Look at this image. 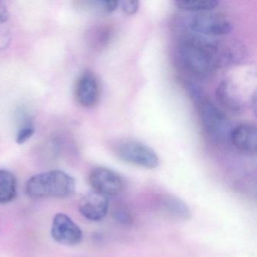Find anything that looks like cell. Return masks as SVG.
Masks as SVG:
<instances>
[{"mask_svg": "<svg viewBox=\"0 0 257 257\" xmlns=\"http://www.w3.org/2000/svg\"><path fill=\"white\" fill-rule=\"evenodd\" d=\"M232 46L210 37L189 34L179 43V59L189 73L204 77L213 73L218 67L232 61Z\"/></svg>", "mask_w": 257, "mask_h": 257, "instance_id": "6da1fadb", "label": "cell"}, {"mask_svg": "<svg viewBox=\"0 0 257 257\" xmlns=\"http://www.w3.org/2000/svg\"><path fill=\"white\" fill-rule=\"evenodd\" d=\"M74 179L61 171L36 174L26 184V192L32 198H64L75 192Z\"/></svg>", "mask_w": 257, "mask_h": 257, "instance_id": "7a4b0ae2", "label": "cell"}, {"mask_svg": "<svg viewBox=\"0 0 257 257\" xmlns=\"http://www.w3.org/2000/svg\"><path fill=\"white\" fill-rule=\"evenodd\" d=\"M199 102L200 118L207 135L216 142L229 140L232 127L225 114L209 100L201 99Z\"/></svg>", "mask_w": 257, "mask_h": 257, "instance_id": "3957f363", "label": "cell"}, {"mask_svg": "<svg viewBox=\"0 0 257 257\" xmlns=\"http://www.w3.org/2000/svg\"><path fill=\"white\" fill-rule=\"evenodd\" d=\"M189 28L193 34L210 38L228 35L232 29L225 16L212 11L195 13L189 19Z\"/></svg>", "mask_w": 257, "mask_h": 257, "instance_id": "277c9868", "label": "cell"}, {"mask_svg": "<svg viewBox=\"0 0 257 257\" xmlns=\"http://www.w3.org/2000/svg\"><path fill=\"white\" fill-rule=\"evenodd\" d=\"M117 154L124 162L147 169H154L159 165V156L156 152L138 141H128L120 144Z\"/></svg>", "mask_w": 257, "mask_h": 257, "instance_id": "5b68a950", "label": "cell"}, {"mask_svg": "<svg viewBox=\"0 0 257 257\" xmlns=\"http://www.w3.org/2000/svg\"><path fill=\"white\" fill-rule=\"evenodd\" d=\"M90 185L94 192L106 196L116 195L122 192L124 181L119 174L105 167H96L88 177Z\"/></svg>", "mask_w": 257, "mask_h": 257, "instance_id": "8992f818", "label": "cell"}, {"mask_svg": "<svg viewBox=\"0 0 257 257\" xmlns=\"http://www.w3.org/2000/svg\"><path fill=\"white\" fill-rule=\"evenodd\" d=\"M52 237L58 243L74 246L82 240V231L65 213H58L54 217L52 227Z\"/></svg>", "mask_w": 257, "mask_h": 257, "instance_id": "52a82bcc", "label": "cell"}, {"mask_svg": "<svg viewBox=\"0 0 257 257\" xmlns=\"http://www.w3.org/2000/svg\"><path fill=\"white\" fill-rule=\"evenodd\" d=\"M76 97L81 106L93 108L98 103L100 88L95 75L85 71L79 76L76 85Z\"/></svg>", "mask_w": 257, "mask_h": 257, "instance_id": "ba28073f", "label": "cell"}, {"mask_svg": "<svg viewBox=\"0 0 257 257\" xmlns=\"http://www.w3.org/2000/svg\"><path fill=\"white\" fill-rule=\"evenodd\" d=\"M79 209L82 216L91 221H100L109 210V198L97 192H91L81 199Z\"/></svg>", "mask_w": 257, "mask_h": 257, "instance_id": "9c48e42d", "label": "cell"}, {"mask_svg": "<svg viewBox=\"0 0 257 257\" xmlns=\"http://www.w3.org/2000/svg\"><path fill=\"white\" fill-rule=\"evenodd\" d=\"M229 140L237 150L246 154H255L257 150V131L254 124L241 123L232 127Z\"/></svg>", "mask_w": 257, "mask_h": 257, "instance_id": "30bf717a", "label": "cell"}, {"mask_svg": "<svg viewBox=\"0 0 257 257\" xmlns=\"http://www.w3.org/2000/svg\"><path fill=\"white\" fill-rule=\"evenodd\" d=\"M216 96L219 101L232 112H241L244 107V101L237 86L230 81H223L219 84Z\"/></svg>", "mask_w": 257, "mask_h": 257, "instance_id": "8fae6325", "label": "cell"}, {"mask_svg": "<svg viewBox=\"0 0 257 257\" xmlns=\"http://www.w3.org/2000/svg\"><path fill=\"white\" fill-rule=\"evenodd\" d=\"M159 203L161 209L174 219L188 220L191 218L192 213L188 204L175 195H163Z\"/></svg>", "mask_w": 257, "mask_h": 257, "instance_id": "7c38bea8", "label": "cell"}, {"mask_svg": "<svg viewBox=\"0 0 257 257\" xmlns=\"http://www.w3.org/2000/svg\"><path fill=\"white\" fill-rule=\"evenodd\" d=\"M17 182L14 174L7 170H0V204H7L16 196Z\"/></svg>", "mask_w": 257, "mask_h": 257, "instance_id": "4fadbf2b", "label": "cell"}, {"mask_svg": "<svg viewBox=\"0 0 257 257\" xmlns=\"http://www.w3.org/2000/svg\"><path fill=\"white\" fill-rule=\"evenodd\" d=\"M175 4L180 10L199 13L212 11L216 8L219 2L216 0H178Z\"/></svg>", "mask_w": 257, "mask_h": 257, "instance_id": "5bb4252c", "label": "cell"}, {"mask_svg": "<svg viewBox=\"0 0 257 257\" xmlns=\"http://www.w3.org/2000/svg\"><path fill=\"white\" fill-rule=\"evenodd\" d=\"M84 4L88 5V8L92 9L94 11L103 14L113 13L119 5V2L117 1H91L84 2Z\"/></svg>", "mask_w": 257, "mask_h": 257, "instance_id": "9a60e30c", "label": "cell"}, {"mask_svg": "<svg viewBox=\"0 0 257 257\" xmlns=\"http://www.w3.org/2000/svg\"><path fill=\"white\" fill-rule=\"evenodd\" d=\"M114 216L115 220L124 225L131 224L134 220L133 215L132 214L130 210L124 206H118L115 208Z\"/></svg>", "mask_w": 257, "mask_h": 257, "instance_id": "2e32d148", "label": "cell"}, {"mask_svg": "<svg viewBox=\"0 0 257 257\" xmlns=\"http://www.w3.org/2000/svg\"><path fill=\"white\" fill-rule=\"evenodd\" d=\"M34 133H35V127H34V124H31V123H28V124H25L18 132L17 137H16L17 144H25L32 138Z\"/></svg>", "mask_w": 257, "mask_h": 257, "instance_id": "e0dca14e", "label": "cell"}, {"mask_svg": "<svg viewBox=\"0 0 257 257\" xmlns=\"http://www.w3.org/2000/svg\"><path fill=\"white\" fill-rule=\"evenodd\" d=\"M121 11L127 16H133L136 14L139 10L140 4L136 0H125L119 2Z\"/></svg>", "mask_w": 257, "mask_h": 257, "instance_id": "ac0fdd59", "label": "cell"}, {"mask_svg": "<svg viewBox=\"0 0 257 257\" xmlns=\"http://www.w3.org/2000/svg\"><path fill=\"white\" fill-rule=\"evenodd\" d=\"M9 12L4 3L0 2V24L4 23L8 20Z\"/></svg>", "mask_w": 257, "mask_h": 257, "instance_id": "d6986e66", "label": "cell"}]
</instances>
